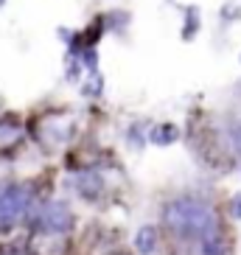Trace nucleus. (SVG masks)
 I'll list each match as a JSON object with an SVG mask.
<instances>
[{
    "label": "nucleus",
    "mask_w": 241,
    "mask_h": 255,
    "mask_svg": "<svg viewBox=\"0 0 241 255\" xmlns=\"http://www.w3.org/2000/svg\"><path fill=\"white\" fill-rule=\"evenodd\" d=\"M163 222H166V227L177 239H194V241H202L205 236L222 230L213 208L208 202H202V199H196V196H177V199H171L163 208Z\"/></svg>",
    "instance_id": "obj_1"
},
{
    "label": "nucleus",
    "mask_w": 241,
    "mask_h": 255,
    "mask_svg": "<svg viewBox=\"0 0 241 255\" xmlns=\"http://www.w3.org/2000/svg\"><path fill=\"white\" fill-rule=\"evenodd\" d=\"M31 208V194L20 185H0V227L14 225Z\"/></svg>",
    "instance_id": "obj_2"
},
{
    "label": "nucleus",
    "mask_w": 241,
    "mask_h": 255,
    "mask_svg": "<svg viewBox=\"0 0 241 255\" xmlns=\"http://www.w3.org/2000/svg\"><path fill=\"white\" fill-rule=\"evenodd\" d=\"M37 227L42 233H68L70 230V210L65 202H48L37 213Z\"/></svg>",
    "instance_id": "obj_3"
},
{
    "label": "nucleus",
    "mask_w": 241,
    "mask_h": 255,
    "mask_svg": "<svg viewBox=\"0 0 241 255\" xmlns=\"http://www.w3.org/2000/svg\"><path fill=\"white\" fill-rule=\"evenodd\" d=\"M199 250H202V255H230V241H227V236H222V230H219V233L205 236V239L199 241Z\"/></svg>",
    "instance_id": "obj_4"
},
{
    "label": "nucleus",
    "mask_w": 241,
    "mask_h": 255,
    "mask_svg": "<svg viewBox=\"0 0 241 255\" xmlns=\"http://www.w3.org/2000/svg\"><path fill=\"white\" fill-rule=\"evenodd\" d=\"M149 140L154 146H171V143L180 140V127L177 124H157V127L149 132Z\"/></svg>",
    "instance_id": "obj_5"
},
{
    "label": "nucleus",
    "mask_w": 241,
    "mask_h": 255,
    "mask_svg": "<svg viewBox=\"0 0 241 255\" xmlns=\"http://www.w3.org/2000/svg\"><path fill=\"white\" fill-rule=\"evenodd\" d=\"M135 250L140 255H151L154 250H157V230L154 227H140L137 230V236H135Z\"/></svg>",
    "instance_id": "obj_6"
},
{
    "label": "nucleus",
    "mask_w": 241,
    "mask_h": 255,
    "mask_svg": "<svg viewBox=\"0 0 241 255\" xmlns=\"http://www.w3.org/2000/svg\"><path fill=\"white\" fill-rule=\"evenodd\" d=\"M199 25H202V20H199V8L188 6V11H185V23H182V39H185V42L194 39L196 31H199Z\"/></svg>",
    "instance_id": "obj_7"
},
{
    "label": "nucleus",
    "mask_w": 241,
    "mask_h": 255,
    "mask_svg": "<svg viewBox=\"0 0 241 255\" xmlns=\"http://www.w3.org/2000/svg\"><path fill=\"white\" fill-rule=\"evenodd\" d=\"M101 188H104V180H101V177H98L96 171L82 174V177H79V191H82L84 196H87V194H90V196H96L98 191H101Z\"/></svg>",
    "instance_id": "obj_8"
},
{
    "label": "nucleus",
    "mask_w": 241,
    "mask_h": 255,
    "mask_svg": "<svg viewBox=\"0 0 241 255\" xmlns=\"http://www.w3.org/2000/svg\"><path fill=\"white\" fill-rule=\"evenodd\" d=\"M104 25L110 31H115V34H120V31L129 25V14L126 11H110V14L104 17Z\"/></svg>",
    "instance_id": "obj_9"
},
{
    "label": "nucleus",
    "mask_w": 241,
    "mask_h": 255,
    "mask_svg": "<svg viewBox=\"0 0 241 255\" xmlns=\"http://www.w3.org/2000/svg\"><path fill=\"white\" fill-rule=\"evenodd\" d=\"M79 56H82V68H87L90 73H93V70H98V51H96V45L84 48Z\"/></svg>",
    "instance_id": "obj_10"
},
{
    "label": "nucleus",
    "mask_w": 241,
    "mask_h": 255,
    "mask_svg": "<svg viewBox=\"0 0 241 255\" xmlns=\"http://www.w3.org/2000/svg\"><path fill=\"white\" fill-rule=\"evenodd\" d=\"M17 124H0V143H11L17 137Z\"/></svg>",
    "instance_id": "obj_11"
},
{
    "label": "nucleus",
    "mask_w": 241,
    "mask_h": 255,
    "mask_svg": "<svg viewBox=\"0 0 241 255\" xmlns=\"http://www.w3.org/2000/svg\"><path fill=\"white\" fill-rule=\"evenodd\" d=\"M227 213L233 219H241V191H236L233 196H230V202H227Z\"/></svg>",
    "instance_id": "obj_12"
},
{
    "label": "nucleus",
    "mask_w": 241,
    "mask_h": 255,
    "mask_svg": "<svg viewBox=\"0 0 241 255\" xmlns=\"http://www.w3.org/2000/svg\"><path fill=\"white\" fill-rule=\"evenodd\" d=\"M79 73H82V68H79L76 62H70V68H68V79H70V82H79Z\"/></svg>",
    "instance_id": "obj_13"
},
{
    "label": "nucleus",
    "mask_w": 241,
    "mask_h": 255,
    "mask_svg": "<svg viewBox=\"0 0 241 255\" xmlns=\"http://www.w3.org/2000/svg\"><path fill=\"white\" fill-rule=\"evenodd\" d=\"M3 3H6V0H0V6H3Z\"/></svg>",
    "instance_id": "obj_14"
}]
</instances>
